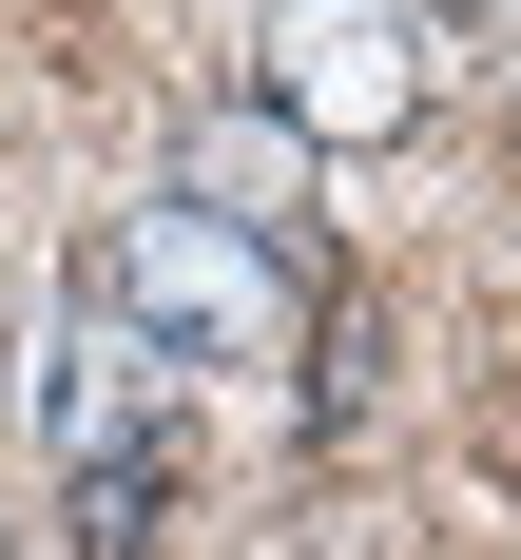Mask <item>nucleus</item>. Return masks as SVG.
<instances>
[{
  "mask_svg": "<svg viewBox=\"0 0 521 560\" xmlns=\"http://www.w3.org/2000/svg\"><path fill=\"white\" fill-rule=\"evenodd\" d=\"M483 20H521V0H483Z\"/></svg>",
  "mask_w": 521,
  "mask_h": 560,
  "instance_id": "obj_6",
  "label": "nucleus"
},
{
  "mask_svg": "<svg viewBox=\"0 0 521 560\" xmlns=\"http://www.w3.org/2000/svg\"><path fill=\"white\" fill-rule=\"evenodd\" d=\"M251 97H271L309 155H367V136H405V116H425V78H405V20H387V0H271Z\"/></svg>",
  "mask_w": 521,
  "mask_h": 560,
  "instance_id": "obj_2",
  "label": "nucleus"
},
{
  "mask_svg": "<svg viewBox=\"0 0 521 560\" xmlns=\"http://www.w3.org/2000/svg\"><path fill=\"white\" fill-rule=\"evenodd\" d=\"M135 368H155V348H135L97 290H78V310L39 329V445H58V464H116V425H135Z\"/></svg>",
  "mask_w": 521,
  "mask_h": 560,
  "instance_id": "obj_3",
  "label": "nucleus"
},
{
  "mask_svg": "<svg viewBox=\"0 0 521 560\" xmlns=\"http://www.w3.org/2000/svg\"><path fill=\"white\" fill-rule=\"evenodd\" d=\"M135 541H155V445L78 464V560H135Z\"/></svg>",
  "mask_w": 521,
  "mask_h": 560,
  "instance_id": "obj_5",
  "label": "nucleus"
},
{
  "mask_svg": "<svg viewBox=\"0 0 521 560\" xmlns=\"http://www.w3.org/2000/svg\"><path fill=\"white\" fill-rule=\"evenodd\" d=\"M78 290H97L135 348H174V368H271V348H289V271H271V232L193 213V194H155V213H97Z\"/></svg>",
  "mask_w": 521,
  "mask_h": 560,
  "instance_id": "obj_1",
  "label": "nucleus"
},
{
  "mask_svg": "<svg viewBox=\"0 0 521 560\" xmlns=\"http://www.w3.org/2000/svg\"><path fill=\"white\" fill-rule=\"evenodd\" d=\"M289 194H309V136H289L271 97H232L213 136H193V213H232V232H271Z\"/></svg>",
  "mask_w": 521,
  "mask_h": 560,
  "instance_id": "obj_4",
  "label": "nucleus"
}]
</instances>
